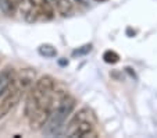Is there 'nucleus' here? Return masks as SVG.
I'll return each mask as SVG.
<instances>
[{"label": "nucleus", "mask_w": 157, "mask_h": 138, "mask_svg": "<svg viewBox=\"0 0 157 138\" xmlns=\"http://www.w3.org/2000/svg\"><path fill=\"white\" fill-rule=\"evenodd\" d=\"M77 106V101L72 95H70L67 91L57 89L53 93V99H52V112L49 116L48 121L44 123L43 131L44 135L54 137V135L63 134V130L65 127V121L71 117Z\"/></svg>", "instance_id": "f257e3e1"}, {"label": "nucleus", "mask_w": 157, "mask_h": 138, "mask_svg": "<svg viewBox=\"0 0 157 138\" xmlns=\"http://www.w3.org/2000/svg\"><path fill=\"white\" fill-rule=\"evenodd\" d=\"M64 135L71 138H96L98 131V117L92 109L81 108L71 116L67 126L64 127Z\"/></svg>", "instance_id": "f03ea898"}, {"label": "nucleus", "mask_w": 157, "mask_h": 138, "mask_svg": "<svg viewBox=\"0 0 157 138\" xmlns=\"http://www.w3.org/2000/svg\"><path fill=\"white\" fill-rule=\"evenodd\" d=\"M22 95H24V92L21 89H18V88H15L14 85H11V82H10L9 88H7L6 92L0 98V120L4 119L20 103Z\"/></svg>", "instance_id": "7ed1b4c3"}, {"label": "nucleus", "mask_w": 157, "mask_h": 138, "mask_svg": "<svg viewBox=\"0 0 157 138\" xmlns=\"http://www.w3.org/2000/svg\"><path fill=\"white\" fill-rule=\"evenodd\" d=\"M36 81V71L33 69H22L21 71L14 73L11 78V85H14L15 88L21 89L24 93H27L28 91L32 88V85Z\"/></svg>", "instance_id": "20e7f679"}, {"label": "nucleus", "mask_w": 157, "mask_h": 138, "mask_svg": "<svg viewBox=\"0 0 157 138\" xmlns=\"http://www.w3.org/2000/svg\"><path fill=\"white\" fill-rule=\"evenodd\" d=\"M15 3H17V13L24 21L29 24L40 21L33 0H15Z\"/></svg>", "instance_id": "39448f33"}, {"label": "nucleus", "mask_w": 157, "mask_h": 138, "mask_svg": "<svg viewBox=\"0 0 157 138\" xmlns=\"http://www.w3.org/2000/svg\"><path fill=\"white\" fill-rule=\"evenodd\" d=\"M40 21H50L54 17V9L49 0H33Z\"/></svg>", "instance_id": "423d86ee"}, {"label": "nucleus", "mask_w": 157, "mask_h": 138, "mask_svg": "<svg viewBox=\"0 0 157 138\" xmlns=\"http://www.w3.org/2000/svg\"><path fill=\"white\" fill-rule=\"evenodd\" d=\"M53 6L54 11H57L63 17H70L74 13V4L71 0H49Z\"/></svg>", "instance_id": "0eeeda50"}, {"label": "nucleus", "mask_w": 157, "mask_h": 138, "mask_svg": "<svg viewBox=\"0 0 157 138\" xmlns=\"http://www.w3.org/2000/svg\"><path fill=\"white\" fill-rule=\"evenodd\" d=\"M14 75V71L13 69H6L2 74H0V98L6 92V89L9 88L10 82H11V78Z\"/></svg>", "instance_id": "6e6552de"}, {"label": "nucleus", "mask_w": 157, "mask_h": 138, "mask_svg": "<svg viewBox=\"0 0 157 138\" xmlns=\"http://www.w3.org/2000/svg\"><path fill=\"white\" fill-rule=\"evenodd\" d=\"M38 52H39V54H40V56L49 57V59L57 56V49L54 48L53 45H50V43H43V45H40L38 48Z\"/></svg>", "instance_id": "1a4fd4ad"}, {"label": "nucleus", "mask_w": 157, "mask_h": 138, "mask_svg": "<svg viewBox=\"0 0 157 138\" xmlns=\"http://www.w3.org/2000/svg\"><path fill=\"white\" fill-rule=\"evenodd\" d=\"M103 59H104V61L109 64H116L120 61V54L114 50H106L103 53Z\"/></svg>", "instance_id": "9d476101"}, {"label": "nucleus", "mask_w": 157, "mask_h": 138, "mask_svg": "<svg viewBox=\"0 0 157 138\" xmlns=\"http://www.w3.org/2000/svg\"><path fill=\"white\" fill-rule=\"evenodd\" d=\"M83 49H78V50H74V53L72 54H83L86 53V52H90V49H92V45H85L82 46Z\"/></svg>", "instance_id": "9b49d317"}, {"label": "nucleus", "mask_w": 157, "mask_h": 138, "mask_svg": "<svg viewBox=\"0 0 157 138\" xmlns=\"http://www.w3.org/2000/svg\"><path fill=\"white\" fill-rule=\"evenodd\" d=\"M74 2H77L78 4H82V6H88L89 4V0H74Z\"/></svg>", "instance_id": "f8f14e48"}, {"label": "nucleus", "mask_w": 157, "mask_h": 138, "mask_svg": "<svg viewBox=\"0 0 157 138\" xmlns=\"http://www.w3.org/2000/svg\"><path fill=\"white\" fill-rule=\"evenodd\" d=\"M95 2H99V3H101V2H107V0H95Z\"/></svg>", "instance_id": "ddd939ff"}, {"label": "nucleus", "mask_w": 157, "mask_h": 138, "mask_svg": "<svg viewBox=\"0 0 157 138\" xmlns=\"http://www.w3.org/2000/svg\"><path fill=\"white\" fill-rule=\"evenodd\" d=\"M0 13H2V0H0Z\"/></svg>", "instance_id": "4468645a"}]
</instances>
